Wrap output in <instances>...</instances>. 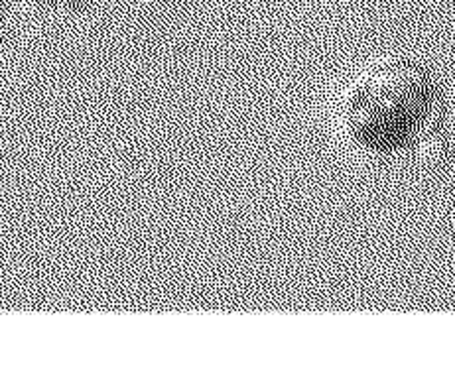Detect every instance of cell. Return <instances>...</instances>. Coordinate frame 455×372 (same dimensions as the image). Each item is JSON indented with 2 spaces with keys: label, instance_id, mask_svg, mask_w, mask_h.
Returning a JSON list of instances; mask_svg holds the SVG:
<instances>
[{
  "label": "cell",
  "instance_id": "6da1fadb",
  "mask_svg": "<svg viewBox=\"0 0 455 372\" xmlns=\"http://www.w3.org/2000/svg\"><path fill=\"white\" fill-rule=\"evenodd\" d=\"M442 107V87L430 69L393 59L353 81L341 99L339 116L353 144L388 156L432 140Z\"/></svg>",
  "mask_w": 455,
  "mask_h": 372
}]
</instances>
